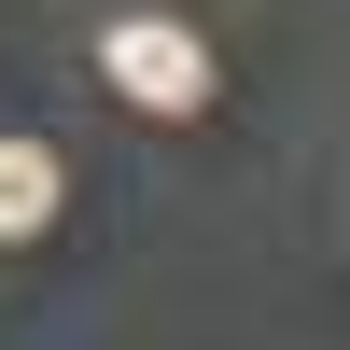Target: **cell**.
Returning a JSON list of instances; mask_svg holds the SVG:
<instances>
[{
  "mask_svg": "<svg viewBox=\"0 0 350 350\" xmlns=\"http://www.w3.org/2000/svg\"><path fill=\"white\" fill-rule=\"evenodd\" d=\"M98 70L126 84L140 112H211V42H196L183 14H112L98 28Z\"/></svg>",
  "mask_w": 350,
  "mask_h": 350,
  "instance_id": "6da1fadb",
  "label": "cell"
},
{
  "mask_svg": "<svg viewBox=\"0 0 350 350\" xmlns=\"http://www.w3.org/2000/svg\"><path fill=\"white\" fill-rule=\"evenodd\" d=\"M42 224H56V154L0 140V239H42Z\"/></svg>",
  "mask_w": 350,
  "mask_h": 350,
  "instance_id": "7a4b0ae2",
  "label": "cell"
}]
</instances>
